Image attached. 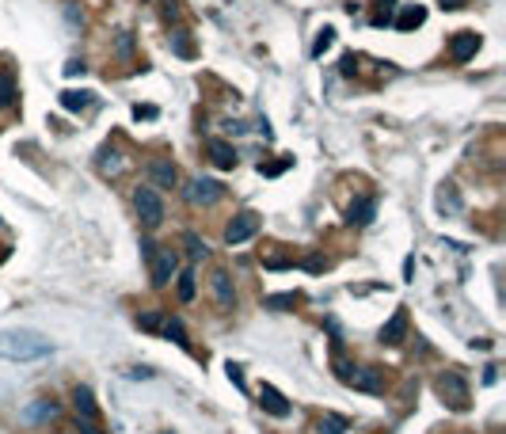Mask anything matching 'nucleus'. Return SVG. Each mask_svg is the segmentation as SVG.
I'll return each mask as SVG.
<instances>
[{"label": "nucleus", "mask_w": 506, "mask_h": 434, "mask_svg": "<svg viewBox=\"0 0 506 434\" xmlns=\"http://www.w3.org/2000/svg\"><path fill=\"white\" fill-rule=\"evenodd\" d=\"M50 339H42L38 332H0V358L8 362H42L50 358Z\"/></svg>", "instance_id": "nucleus-1"}, {"label": "nucleus", "mask_w": 506, "mask_h": 434, "mask_svg": "<svg viewBox=\"0 0 506 434\" xmlns=\"http://www.w3.org/2000/svg\"><path fill=\"white\" fill-rule=\"evenodd\" d=\"M434 393L441 396V404H449L453 411H465L468 408V381L457 373V369H441L438 377H434Z\"/></svg>", "instance_id": "nucleus-2"}, {"label": "nucleus", "mask_w": 506, "mask_h": 434, "mask_svg": "<svg viewBox=\"0 0 506 434\" xmlns=\"http://www.w3.org/2000/svg\"><path fill=\"white\" fill-rule=\"evenodd\" d=\"M339 381H346L358 393H384V369L377 366H343L339 362Z\"/></svg>", "instance_id": "nucleus-3"}, {"label": "nucleus", "mask_w": 506, "mask_h": 434, "mask_svg": "<svg viewBox=\"0 0 506 434\" xmlns=\"http://www.w3.org/2000/svg\"><path fill=\"white\" fill-rule=\"evenodd\" d=\"M133 206H138V217L145 221V229H156L164 221V202L153 187H138L133 191Z\"/></svg>", "instance_id": "nucleus-4"}, {"label": "nucleus", "mask_w": 506, "mask_h": 434, "mask_svg": "<svg viewBox=\"0 0 506 434\" xmlns=\"http://www.w3.org/2000/svg\"><path fill=\"white\" fill-rule=\"evenodd\" d=\"M148 270H153V286H168V282H172V274L179 270V255H175V248L148 252Z\"/></svg>", "instance_id": "nucleus-5"}, {"label": "nucleus", "mask_w": 506, "mask_h": 434, "mask_svg": "<svg viewBox=\"0 0 506 434\" xmlns=\"http://www.w3.org/2000/svg\"><path fill=\"white\" fill-rule=\"evenodd\" d=\"M221 195H225V183L210 180V175H198V180H190V187H187V202L190 206H213V202H221Z\"/></svg>", "instance_id": "nucleus-6"}, {"label": "nucleus", "mask_w": 506, "mask_h": 434, "mask_svg": "<svg viewBox=\"0 0 506 434\" xmlns=\"http://www.w3.org/2000/svg\"><path fill=\"white\" fill-rule=\"evenodd\" d=\"M255 232H259V217H255L252 210H244L225 225V244H244V240L255 237Z\"/></svg>", "instance_id": "nucleus-7"}, {"label": "nucleus", "mask_w": 506, "mask_h": 434, "mask_svg": "<svg viewBox=\"0 0 506 434\" xmlns=\"http://www.w3.org/2000/svg\"><path fill=\"white\" fill-rule=\"evenodd\" d=\"M404 339H408V309H396L392 320L381 328V343L384 347H400Z\"/></svg>", "instance_id": "nucleus-8"}, {"label": "nucleus", "mask_w": 506, "mask_h": 434, "mask_svg": "<svg viewBox=\"0 0 506 434\" xmlns=\"http://www.w3.org/2000/svg\"><path fill=\"white\" fill-rule=\"evenodd\" d=\"M476 50H480V34H476V31H457V34H453V42H449V54H453V61L476 58Z\"/></svg>", "instance_id": "nucleus-9"}, {"label": "nucleus", "mask_w": 506, "mask_h": 434, "mask_svg": "<svg viewBox=\"0 0 506 434\" xmlns=\"http://www.w3.org/2000/svg\"><path fill=\"white\" fill-rule=\"evenodd\" d=\"M213 297H217V309H225V312L236 305V294H232L229 270H213Z\"/></svg>", "instance_id": "nucleus-10"}, {"label": "nucleus", "mask_w": 506, "mask_h": 434, "mask_svg": "<svg viewBox=\"0 0 506 434\" xmlns=\"http://www.w3.org/2000/svg\"><path fill=\"white\" fill-rule=\"evenodd\" d=\"M259 404H263V408H267L274 419H286V415H289V404H286V396L278 393L274 385H263V389H259Z\"/></svg>", "instance_id": "nucleus-11"}, {"label": "nucleus", "mask_w": 506, "mask_h": 434, "mask_svg": "<svg viewBox=\"0 0 506 434\" xmlns=\"http://www.w3.org/2000/svg\"><path fill=\"white\" fill-rule=\"evenodd\" d=\"M426 23V8L423 4H404L400 16H396V31H419Z\"/></svg>", "instance_id": "nucleus-12"}, {"label": "nucleus", "mask_w": 506, "mask_h": 434, "mask_svg": "<svg viewBox=\"0 0 506 434\" xmlns=\"http://www.w3.org/2000/svg\"><path fill=\"white\" fill-rule=\"evenodd\" d=\"M148 180H153L156 187H175V183H179V172H175L172 160H153V164H148Z\"/></svg>", "instance_id": "nucleus-13"}, {"label": "nucleus", "mask_w": 506, "mask_h": 434, "mask_svg": "<svg viewBox=\"0 0 506 434\" xmlns=\"http://www.w3.org/2000/svg\"><path fill=\"white\" fill-rule=\"evenodd\" d=\"M377 213V198H358V202H351V210H346V221L351 225H369Z\"/></svg>", "instance_id": "nucleus-14"}, {"label": "nucleus", "mask_w": 506, "mask_h": 434, "mask_svg": "<svg viewBox=\"0 0 506 434\" xmlns=\"http://www.w3.org/2000/svg\"><path fill=\"white\" fill-rule=\"evenodd\" d=\"M351 431V419L346 415H335V411H324L316 419V434H346Z\"/></svg>", "instance_id": "nucleus-15"}, {"label": "nucleus", "mask_w": 506, "mask_h": 434, "mask_svg": "<svg viewBox=\"0 0 506 434\" xmlns=\"http://www.w3.org/2000/svg\"><path fill=\"white\" fill-rule=\"evenodd\" d=\"M210 160L217 168H236V149L229 141H210Z\"/></svg>", "instance_id": "nucleus-16"}, {"label": "nucleus", "mask_w": 506, "mask_h": 434, "mask_svg": "<svg viewBox=\"0 0 506 434\" xmlns=\"http://www.w3.org/2000/svg\"><path fill=\"white\" fill-rule=\"evenodd\" d=\"M73 400H76V411H80L84 419H91V423H96V419H99V408H96V400H91V389H88V385H76Z\"/></svg>", "instance_id": "nucleus-17"}, {"label": "nucleus", "mask_w": 506, "mask_h": 434, "mask_svg": "<svg viewBox=\"0 0 506 434\" xmlns=\"http://www.w3.org/2000/svg\"><path fill=\"white\" fill-rule=\"evenodd\" d=\"M61 107H65V111H88L91 91H61Z\"/></svg>", "instance_id": "nucleus-18"}, {"label": "nucleus", "mask_w": 506, "mask_h": 434, "mask_svg": "<svg viewBox=\"0 0 506 434\" xmlns=\"http://www.w3.org/2000/svg\"><path fill=\"white\" fill-rule=\"evenodd\" d=\"M331 46H335V31H331V27H320V31H316V42H312L309 54H312V58H324Z\"/></svg>", "instance_id": "nucleus-19"}, {"label": "nucleus", "mask_w": 506, "mask_h": 434, "mask_svg": "<svg viewBox=\"0 0 506 434\" xmlns=\"http://www.w3.org/2000/svg\"><path fill=\"white\" fill-rule=\"evenodd\" d=\"M16 103V76L12 73H0V111Z\"/></svg>", "instance_id": "nucleus-20"}, {"label": "nucleus", "mask_w": 506, "mask_h": 434, "mask_svg": "<svg viewBox=\"0 0 506 434\" xmlns=\"http://www.w3.org/2000/svg\"><path fill=\"white\" fill-rule=\"evenodd\" d=\"M172 50L179 54V58H195V42H190L187 31H175L172 34Z\"/></svg>", "instance_id": "nucleus-21"}, {"label": "nucleus", "mask_w": 506, "mask_h": 434, "mask_svg": "<svg viewBox=\"0 0 506 434\" xmlns=\"http://www.w3.org/2000/svg\"><path fill=\"white\" fill-rule=\"evenodd\" d=\"M118 168H122L118 153H115V149H103V153H99V172H103V175H115Z\"/></svg>", "instance_id": "nucleus-22"}, {"label": "nucleus", "mask_w": 506, "mask_h": 434, "mask_svg": "<svg viewBox=\"0 0 506 434\" xmlns=\"http://www.w3.org/2000/svg\"><path fill=\"white\" fill-rule=\"evenodd\" d=\"M164 336H168V339H175V343H183V347H187V328H183V320H179V316L164 320Z\"/></svg>", "instance_id": "nucleus-23"}, {"label": "nucleus", "mask_w": 506, "mask_h": 434, "mask_svg": "<svg viewBox=\"0 0 506 434\" xmlns=\"http://www.w3.org/2000/svg\"><path fill=\"white\" fill-rule=\"evenodd\" d=\"M392 8H396V0H373V23L384 27L392 19Z\"/></svg>", "instance_id": "nucleus-24"}, {"label": "nucleus", "mask_w": 506, "mask_h": 434, "mask_svg": "<svg viewBox=\"0 0 506 434\" xmlns=\"http://www.w3.org/2000/svg\"><path fill=\"white\" fill-rule=\"evenodd\" d=\"M27 415H31L34 423H46V419H54V415H58V404H50V400H42V404H34V408L27 411Z\"/></svg>", "instance_id": "nucleus-25"}, {"label": "nucleus", "mask_w": 506, "mask_h": 434, "mask_svg": "<svg viewBox=\"0 0 506 434\" xmlns=\"http://www.w3.org/2000/svg\"><path fill=\"white\" fill-rule=\"evenodd\" d=\"M183 244H187V255H190V259H195V263L210 255V252H206V244H202V240L195 237V232H187V237H183Z\"/></svg>", "instance_id": "nucleus-26"}, {"label": "nucleus", "mask_w": 506, "mask_h": 434, "mask_svg": "<svg viewBox=\"0 0 506 434\" xmlns=\"http://www.w3.org/2000/svg\"><path fill=\"white\" fill-rule=\"evenodd\" d=\"M179 301H195V270L179 274Z\"/></svg>", "instance_id": "nucleus-27"}, {"label": "nucleus", "mask_w": 506, "mask_h": 434, "mask_svg": "<svg viewBox=\"0 0 506 434\" xmlns=\"http://www.w3.org/2000/svg\"><path fill=\"white\" fill-rule=\"evenodd\" d=\"M294 301H297V294H274V297H267L263 305H267V309H289Z\"/></svg>", "instance_id": "nucleus-28"}, {"label": "nucleus", "mask_w": 506, "mask_h": 434, "mask_svg": "<svg viewBox=\"0 0 506 434\" xmlns=\"http://www.w3.org/2000/svg\"><path fill=\"white\" fill-rule=\"evenodd\" d=\"M289 164H294V160H274V164H267V168L259 164V172H263V175H282Z\"/></svg>", "instance_id": "nucleus-29"}, {"label": "nucleus", "mask_w": 506, "mask_h": 434, "mask_svg": "<svg viewBox=\"0 0 506 434\" xmlns=\"http://www.w3.org/2000/svg\"><path fill=\"white\" fill-rule=\"evenodd\" d=\"M160 324H164V320H160V312H145V316H141V328H148V332H153V328H160Z\"/></svg>", "instance_id": "nucleus-30"}, {"label": "nucleus", "mask_w": 506, "mask_h": 434, "mask_svg": "<svg viewBox=\"0 0 506 434\" xmlns=\"http://www.w3.org/2000/svg\"><path fill=\"white\" fill-rule=\"evenodd\" d=\"M76 434H103V431H99V423H91V419H80V423H76Z\"/></svg>", "instance_id": "nucleus-31"}, {"label": "nucleus", "mask_w": 506, "mask_h": 434, "mask_svg": "<svg viewBox=\"0 0 506 434\" xmlns=\"http://www.w3.org/2000/svg\"><path fill=\"white\" fill-rule=\"evenodd\" d=\"M225 369H229V381H232V385H236V389H244V373H240V366H232V362H229Z\"/></svg>", "instance_id": "nucleus-32"}, {"label": "nucleus", "mask_w": 506, "mask_h": 434, "mask_svg": "<svg viewBox=\"0 0 506 434\" xmlns=\"http://www.w3.org/2000/svg\"><path fill=\"white\" fill-rule=\"evenodd\" d=\"M339 65H343V76H354V69H358V61H354V54H343V61H339Z\"/></svg>", "instance_id": "nucleus-33"}, {"label": "nucleus", "mask_w": 506, "mask_h": 434, "mask_svg": "<svg viewBox=\"0 0 506 434\" xmlns=\"http://www.w3.org/2000/svg\"><path fill=\"white\" fill-rule=\"evenodd\" d=\"M305 267H309V270H324L327 259H324V255H309V259H305Z\"/></svg>", "instance_id": "nucleus-34"}, {"label": "nucleus", "mask_w": 506, "mask_h": 434, "mask_svg": "<svg viewBox=\"0 0 506 434\" xmlns=\"http://www.w3.org/2000/svg\"><path fill=\"white\" fill-rule=\"evenodd\" d=\"M133 115L138 118H156V107H133Z\"/></svg>", "instance_id": "nucleus-35"}, {"label": "nucleus", "mask_w": 506, "mask_h": 434, "mask_svg": "<svg viewBox=\"0 0 506 434\" xmlns=\"http://www.w3.org/2000/svg\"><path fill=\"white\" fill-rule=\"evenodd\" d=\"M76 73H84V61H69L65 65V76H76Z\"/></svg>", "instance_id": "nucleus-36"}, {"label": "nucleus", "mask_w": 506, "mask_h": 434, "mask_svg": "<svg viewBox=\"0 0 506 434\" xmlns=\"http://www.w3.org/2000/svg\"><path fill=\"white\" fill-rule=\"evenodd\" d=\"M441 8H465V0H441Z\"/></svg>", "instance_id": "nucleus-37"}, {"label": "nucleus", "mask_w": 506, "mask_h": 434, "mask_svg": "<svg viewBox=\"0 0 506 434\" xmlns=\"http://www.w3.org/2000/svg\"><path fill=\"white\" fill-rule=\"evenodd\" d=\"M4 255H8V252H4V248H0V259H4Z\"/></svg>", "instance_id": "nucleus-38"}]
</instances>
